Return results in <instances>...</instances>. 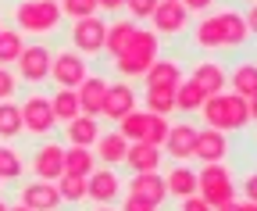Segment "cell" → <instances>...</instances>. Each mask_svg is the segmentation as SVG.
<instances>
[{"instance_id": "obj_1", "label": "cell", "mask_w": 257, "mask_h": 211, "mask_svg": "<svg viewBox=\"0 0 257 211\" xmlns=\"http://www.w3.org/2000/svg\"><path fill=\"white\" fill-rule=\"evenodd\" d=\"M200 115H204V126L207 129H218V133H239L246 122H250V111H246V100L243 97H236V93H214V97H207L204 100V108H200Z\"/></svg>"}, {"instance_id": "obj_2", "label": "cell", "mask_w": 257, "mask_h": 211, "mask_svg": "<svg viewBox=\"0 0 257 211\" xmlns=\"http://www.w3.org/2000/svg\"><path fill=\"white\" fill-rule=\"evenodd\" d=\"M157 47H161V40H157L154 29H136V36H133V43L125 47V54L114 57V72L125 82L136 79V75H147V68L157 61Z\"/></svg>"}, {"instance_id": "obj_3", "label": "cell", "mask_w": 257, "mask_h": 211, "mask_svg": "<svg viewBox=\"0 0 257 211\" xmlns=\"http://www.w3.org/2000/svg\"><path fill=\"white\" fill-rule=\"evenodd\" d=\"M61 8L57 0H22L15 8V22H18V33H32V36H47L61 29Z\"/></svg>"}, {"instance_id": "obj_4", "label": "cell", "mask_w": 257, "mask_h": 211, "mask_svg": "<svg viewBox=\"0 0 257 211\" xmlns=\"http://www.w3.org/2000/svg\"><path fill=\"white\" fill-rule=\"evenodd\" d=\"M197 193L211 204V207H221L236 200V183H232V172L225 168V161H214V165H204L197 172Z\"/></svg>"}, {"instance_id": "obj_5", "label": "cell", "mask_w": 257, "mask_h": 211, "mask_svg": "<svg viewBox=\"0 0 257 211\" xmlns=\"http://www.w3.org/2000/svg\"><path fill=\"white\" fill-rule=\"evenodd\" d=\"M18 108H22V133H29V136H47L57 126L47 93H29Z\"/></svg>"}, {"instance_id": "obj_6", "label": "cell", "mask_w": 257, "mask_h": 211, "mask_svg": "<svg viewBox=\"0 0 257 211\" xmlns=\"http://www.w3.org/2000/svg\"><path fill=\"white\" fill-rule=\"evenodd\" d=\"M50 47L47 43H25L22 57H18V79L29 82V86H40L43 79H50Z\"/></svg>"}, {"instance_id": "obj_7", "label": "cell", "mask_w": 257, "mask_h": 211, "mask_svg": "<svg viewBox=\"0 0 257 211\" xmlns=\"http://www.w3.org/2000/svg\"><path fill=\"white\" fill-rule=\"evenodd\" d=\"M86 61H82V54L79 50H57L50 57V79L61 86V89H79L82 79H86Z\"/></svg>"}, {"instance_id": "obj_8", "label": "cell", "mask_w": 257, "mask_h": 211, "mask_svg": "<svg viewBox=\"0 0 257 211\" xmlns=\"http://www.w3.org/2000/svg\"><path fill=\"white\" fill-rule=\"evenodd\" d=\"M104 36H107V22L96 15L72 22V33H68L72 50H79V54H104Z\"/></svg>"}, {"instance_id": "obj_9", "label": "cell", "mask_w": 257, "mask_h": 211, "mask_svg": "<svg viewBox=\"0 0 257 211\" xmlns=\"http://www.w3.org/2000/svg\"><path fill=\"white\" fill-rule=\"evenodd\" d=\"M32 175L43 179V183H57V179L64 175V147L47 140L40 143L36 150H32Z\"/></svg>"}, {"instance_id": "obj_10", "label": "cell", "mask_w": 257, "mask_h": 211, "mask_svg": "<svg viewBox=\"0 0 257 211\" xmlns=\"http://www.w3.org/2000/svg\"><path fill=\"white\" fill-rule=\"evenodd\" d=\"M86 193L96 207H111L121 193V179L114 175V168H93L86 175Z\"/></svg>"}, {"instance_id": "obj_11", "label": "cell", "mask_w": 257, "mask_h": 211, "mask_svg": "<svg viewBox=\"0 0 257 211\" xmlns=\"http://www.w3.org/2000/svg\"><path fill=\"white\" fill-rule=\"evenodd\" d=\"M128 111H136V89L128 86L125 79L107 82V97H104V115L100 118H107V122H121Z\"/></svg>"}, {"instance_id": "obj_12", "label": "cell", "mask_w": 257, "mask_h": 211, "mask_svg": "<svg viewBox=\"0 0 257 211\" xmlns=\"http://www.w3.org/2000/svg\"><path fill=\"white\" fill-rule=\"evenodd\" d=\"M18 200H22L29 211H57V207H61L57 183H43V179H36V183H25V186L18 190Z\"/></svg>"}, {"instance_id": "obj_13", "label": "cell", "mask_w": 257, "mask_h": 211, "mask_svg": "<svg viewBox=\"0 0 257 211\" xmlns=\"http://www.w3.org/2000/svg\"><path fill=\"white\" fill-rule=\"evenodd\" d=\"M150 22H154L157 36H179L189 25V11L182 4H165V0H161V4L154 8V15H150Z\"/></svg>"}, {"instance_id": "obj_14", "label": "cell", "mask_w": 257, "mask_h": 211, "mask_svg": "<svg viewBox=\"0 0 257 211\" xmlns=\"http://www.w3.org/2000/svg\"><path fill=\"white\" fill-rule=\"evenodd\" d=\"M193 158H197V161H204V165L225 161V158H229V136H225V133H218V129H197Z\"/></svg>"}, {"instance_id": "obj_15", "label": "cell", "mask_w": 257, "mask_h": 211, "mask_svg": "<svg viewBox=\"0 0 257 211\" xmlns=\"http://www.w3.org/2000/svg\"><path fill=\"white\" fill-rule=\"evenodd\" d=\"M193 143H197V129L193 122H172L168 126V140H165V154L179 165H186L193 158Z\"/></svg>"}, {"instance_id": "obj_16", "label": "cell", "mask_w": 257, "mask_h": 211, "mask_svg": "<svg viewBox=\"0 0 257 211\" xmlns=\"http://www.w3.org/2000/svg\"><path fill=\"white\" fill-rule=\"evenodd\" d=\"M128 193L140 197V200H147V204H154V207H161V204H165V197H168L165 175H161V172H143V175H133V179H128Z\"/></svg>"}, {"instance_id": "obj_17", "label": "cell", "mask_w": 257, "mask_h": 211, "mask_svg": "<svg viewBox=\"0 0 257 211\" xmlns=\"http://www.w3.org/2000/svg\"><path fill=\"white\" fill-rule=\"evenodd\" d=\"M75 93H79L82 115H89V118H100L104 115V97H107V79L104 75H86Z\"/></svg>"}, {"instance_id": "obj_18", "label": "cell", "mask_w": 257, "mask_h": 211, "mask_svg": "<svg viewBox=\"0 0 257 211\" xmlns=\"http://www.w3.org/2000/svg\"><path fill=\"white\" fill-rule=\"evenodd\" d=\"M161 147H150V143H128V154H125V165L133 175H143V172H161Z\"/></svg>"}, {"instance_id": "obj_19", "label": "cell", "mask_w": 257, "mask_h": 211, "mask_svg": "<svg viewBox=\"0 0 257 211\" xmlns=\"http://www.w3.org/2000/svg\"><path fill=\"white\" fill-rule=\"evenodd\" d=\"M218 15V29H221V47H243L246 43V22H243V11L236 8H221L214 11Z\"/></svg>"}, {"instance_id": "obj_20", "label": "cell", "mask_w": 257, "mask_h": 211, "mask_svg": "<svg viewBox=\"0 0 257 211\" xmlns=\"http://www.w3.org/2000/svg\"><path fill=\"white\" fill-rule=\"evenodd\" d=\"M189 79L197 82L207 97L225 93V86H229V72H225L218 61H200V65H193V75H189Z\"/></svg>"}, {"instance_id": "obj_21", "label": "cell", "mask_w": 257, "mask_h": 211, "mask_svg": "<svg viewBox=\"0 0 257 211\" xmlns=\"http://www.w3.org/2000/svg\"><path fill=\"white\" fill-rule=\"evenodd\" d=\"M143 82H147V89H175L182 82V68H179V61H172V57H165V61L157 57V61L147 68Z\"/></svg>"}, {"instance_id": "obj_22", "label": "cell", "mask_w": 257, "mask_h": 211, "mask_svg": "<svg viewBox=\"0 0 257 211\" xmlns=\"http://www.w3.org/2000/svg\"><path fill=\"white\" fill-rule=\"evenodd\" d=\"M96 150L93 154L104 161V168H114V165H125V154H128V140L114 129V133H100V140L93 143Z\"/></svg>"}, {"instance_id": "obj_23", "label": "cell", "mask_w": 257, "mask_h": 211, "mask_svg": "<svg viewBox=\"0 0 257 211\" xmlns=\"http://www.w3.org/2000/svg\"><path fill=\"white\" fill-rule=\"evenodd\" d=\"M133 36H136V22H133V18L111 22V25H107V36H104V54H107V57H121L125 47L133 43Z\"/></svg>"}, {"instance_id": "obj_24", "label": "cell", "mask_w": 257, "mask_h": 211, "mask_svg": "<svg viewBox=\"0 0 257 211\" xmlns=\"http://www.w3.org/2000/svg\"><path fill=\"white\" fill-rule=\"evenodd\" d=\"M100 122L96 118H89V115H79V118H72L68 126H64V136H68V143L72 147H93L96 140H100Z\"/></svg>"}, {"instance_id": "obj_25", "label": "cell", "mask_w": 257, "mask_h": 211, "mask_svg": "<svg viewBox=\"0 0 257 211\" xmlns=\"http://www.w3.org/2000/svg\"><path fill=\"white\" fill-rule=\"evenodd\" d=\"M165 186H168V193L172 197H193L197 193V172H193L189 165H172L168 168V175H165Z\"/></svg>"}, {"instance_id": "obj_26", "label": "cell", "mask_w": 257, "mask_h": 211, "mask_svg": "<svg viewBox=\"0 0 257 211\" xmlns=\"http://www.w3.org/2000/svg\"><path fill=\"white\" fill-rule=\"evenodd\" d=\"M229 86H232V93L250 100L257 93V61H239L232 72H229Z\"/></svg>"}, {"instance_id": "obj_27", "label": "cell", "mask_w": 257, "mask_h": 211, "mask_svg": "<svg viewBox=\"0 0 257 211\" xmlns=\"http://www.w3.org/2000/svg\"><path fill=\"white\" fill-rule=\"evenodd\" d=\"M50 111H54L57 122L68 126L72 118L82 115V108H79V93H75V89H61V86H57L54 93H50Z\"/></svg>"}, {"instance_id": "obj_28", "label": "cell", "mask_w": 257, "mask_h": 211, "mask_svg": "<svg viewBox=\"0 0 257 211\" xmlns=\"http://www.w3.org/2000/svg\"><path fill=\"white\" fill-rule=\"evenodd\" d=\"M96 168L93 147H64V175H89Z\"/></svg>"}, {"instance_id": "obj_29", "label": "cell", "mask_w": 257, "mask_h": 211, "mask_svg": "<svg viewBox=\"0 0 257 211\" xmlns=\"http://www.w3.org/2000/svg\"><path fill=\"white\" fill-rule=\"evenodd\" d=\"M204 100H207V93L193 82V79H182L179 86H175V111H182V115H193V111H200L204 108Z\"/></svg>"}, {"instance_id": "obj_30", "label": "cell", "mask_w": 257, "mask_h": 211, "mask_svg": "<svg viewBox=\"0 0 257 211\" xmlns=\"http://www.w3.org/2000/svg\"><path fill=\"white\" fill-rule=\"evenodd\" d=\"M193 43L200 50H221V29H218V15H200L197 29H193Z\"/></svg>"}, {"instance_id": "obj_31", "label": "cell", "mask_w": 257, "mask_h": 211, "mask_svg": "<svg viewBox=\"0 0 257 211\" xmlns=\"http://www.w3.org/2000/svg\"><path fill=\"white\" fill-rule=\"evenodd\" d=\"M147 122H150V111H128L121 122H118V133L128 140V143H143L147 140Z\"/></svg>"}, {"instance_id": "obj_32", "label": "cell", "mask_w": 257, "mask_h": 211, "mask_svg": "<svg viewBox=\"0 0 257 211\" xmlns=\"http://www.w3.org/2000/svg\"><path fill=\"white\" fill-rule=\"evenodd\" d=\"M22 136V108L15 100H0V140Z\"/></svg>"}, {"instance_id": "obj_33", "label": "cell", "mask_w": 257, "mask_h": 211, "mask_svg": "<svg viewBox=\"0 0 257 211\" xmlns=\"http://www.w3.org/2000/svg\"><path fill=\"white\" fill-rule=\"evenodd\" d=\"M22 50H25V40H22V33L18 29H0V65H15L18 57H22Z\"/></svg>"}, {"instance_id": "obj_34", "label": "cell", "mask_w": 257, "mask_h": 211, "mask_svg": "<svg viewBox=\"0 0 257 211\" xmlns=\"http://www.w3.org/2000/svg\"><path fill=\"white\" fill-rule=\"evenodd\" d=\"M57 193H61V204H82V200H89L82 175H61L57 179Z\"/></svg>"}, {"instance_id": "obj_35", "label": "cell", "mask_w": 257, "mask_h": 211, "mask_svg": "<svg viewBox=\"0 0 257 211\" xmlns=\"http://www.w3.org/2000/svg\"><path fill=\"white\" fill-rule=\"evenodd\" d=\"M143 104L150 115H161V118H168L175 111V89H147L143 93Z\"/></svg>"}, {"instance_id": "obj_36", "label": "cell", "mask_w": 257, "mask_h": 211, "mask_svg": "<svg viewBox=\"0 0 257 211\" xmlns=\"http://www.w3.org/2000/svg\"><path fill=\"white\" fill-rule=\"evenodd\" d=\"M22 172H25V161H22V150H15V147H0V183H11V179H22Z\"/></svg>"}, {"instance_id": "obj_37", "label": "cell", "mask_w": 257, "mask_h": 211, "mask_svg": "<svg viewBox=\"0 0 257 211\" xmlns=\"http://www.w3.org/2000/svg\"><path fill=\"white\" fill-rule=\"evenodd\" d=\"M61 15L64 18H72V22H79V18H93L96 11H100V8H96V0H61Z\"/></svg>"}, {"instance_id": "obj_38", "label": "cell", "mask_w": 257, "mask_h": 211, "mask_svg": "<svg viewBox=\"0 0 257 211\" xmlns=\"http://www.w3.org/2000/svg\"><path fill=\"white\" fill-rule=\"evenodd\" d=\"M168 118H161V115H150V122H147V140L143 143H150V147H165V140H168Z\"/></svg>"}, {"instance_id": "obj_39", "label": "cell", "mask_w": 257, "mask_h": 211, "mask_svg": "<svg viewBox=\"0 0 257 211\" xmlns=\"http://www.w3.org/2000/svg\"><path fill=\"white\" fill-rule=\"evenodd\" d=\"M157 4H161V0H125V11H128L133 22H140V18H150Z\"/></svg>"}, {"instance_id": "obj_40", "label": "cell", "mask_w": 257, "mask_h": 211, "mask_svg": "<svg viewBox=\"0 0 257 211\" xmlns=\"http://www.w3.org/2000/svg\"><path fill=\"white\" fill-rule=\"evenodd\" d=\"M15 93H18V75L0 65V100H11Z\"/></svg>"}, {"instance_id": "obj_41", "label": "cell", "mask_w": 257, "mask_h": 211, "mask_svg": "<svg viewBox=\"0 0 257 211\" xmlns=\"http://www.w3.org/2000/svg\"><path fill=\"white\" fill-rule=\"evenodd\" d=\"M179 211H214L200 193H193V197H182V204H179Z\"/></svg>"}, {"instance_id": "obj_42", "label": "cell", "mask_w": 257, "mask_h": 211, "mask_svg": "<svg viewBox=\"0 0 257 211\" xmlns=\"http://www.w3.org/2000/svg\"><path fill=\"white\" fill-rule=\"evenodd\" d=\"M179 4L189 11V15H207L214 8V0H179Z\"/></svg>"}, {"instance_id": "obj_43", "label": "cell", "mask_w": 257, "mask_h": 211, "mask_svg": "<svg viewBox=\"0 0 257 211\" xmlns=\"http://www.w3.org/2000/svg\"><path fill=\"white\" fill-rule=\"evenodd\" d=\"M121 211H157L154 204H147V200H140V197H133L128 193L125 200H121Z\"/></svg>"}, {"instance_id": "obj_44", "label": "cell", "mask_w": 257, "mask_h": 211, "mask_svg": "<svg viewBox=\"0 0 257 211\" xmlns=\"http://www.w3.org/2000/svg\"><path fill=\"white\" fill-rule=\"evenodd\" d=\"M243 197H246L250 204H257V172H250V175L243 179Z\"/></svg>"}, {"instance_id": "obj_45", "label": "cell", "mask_w": 257, "mask_h": 211, "mask_svg": "<svg viewBox=\"0 0 257 211\" xmlns=\"http://www.w3.org/2000/svg\"><path fill=\"white\" fill-rule=\"evenodd\" d=\"M243 22H246V36H257V4H246Z\"/></svg>"}, {"instance_id": "obj_46", "label": "cell", "mask_w": 257, "mask_h": 211, "mask_svg": "<svg viewBox=\"0 0 257 211\" xmlns=\"http://www.w3.org/2000/svg\"><path fill=\"white\" fill-rule=\"evenodd\" d=\"M96 8L107 15H118V11H125V0H96Z\"/></svg>"}, {"instance_id": "obj_47", "label": "cell", "mask_w": 257, "mask_h": 211, "mask_svg": "<svg viewBox=\"0 0 257 211\" xmlns=\"http://www.w3.org/2000/svg\"><path fill=\"white\" fill-rule=\"evenodd\" d=\"M246 111H250V122H257V93L246 100Z\"/></svg>"}, {"instance_id": "obj_48", "label": "cell", "mask_w": 257, "mask_h": 211, "mask_svg": "<svg viewBox=\"0 0 257 211\" xmlns=\"http://www.w3.org/2000/svg\"><path fill=\"white\" fill-rule=\"evenodd\" d=\"M214 211H239V204H236V200H229V204H221V207H214Z\"/></svg>"}, {"instance_id": "obj_49", "label": "cell", "mask_w": 257, "mask_h": 211, "mask_svg": "<svg viewBox=\"0 0 257 211\" xmlns=\"http://www.w3.org/2000/svg\"><path fill=\"white\" fill-rule=\"evenodd\" d=\"M239 211H257V204H250V200H243V204H239Z\"/></svg>"}, {"instance_id": "obj_50", "label": "cell", "mask_w": 257, "mask_h": 211, "mask_svg": "<svg viewBox=\"0 0 257 211\" xmlns=\"http://www.w3.org/2000/svg\"><path fill=\"white\" fill-rule=\"evenodd\" d=\"M8 211H29V207H25V204H18V207H8Z\"/></svg>"}, {"instance_id": "obj_51", "label": "cell", "mask_w": 257, "mask_h": 211, "mask_svg": "<svg viewBox=\"0 0 257 211\" xmlns=\"http://www.w3.org/2000/svg\"><path fill=\"white\" fill-rule=\"evenodd\" d=\"M0 211H8V204H4V200H0Z\"/></svg>"}, {"instance_id": "obj_52", "label": "cell", "mask_w": 257, "mask_h": 211, "mask_svg": "<svg viewBox=\"0 0 257 211\" xmlns=\"http://www.w3.org/2000/svg\"><path fill=\"white\" fill-rule=\"evenodd\" d=\"M165 4H179V0H165Z\"/></svg>"}, {"instance_id": "obj_53", "label": "cell", "mask_w": 257, "mask_h": 211, "mask_svg": "<svg viewBox=\"0 0 257 211\" xmlns=\"http://www.w3.org/2000/svg\"><path fill=\"white\" fill-rule=\"evenodd\" d=\"M243 4H257V0H243Z\"/></svg>"}, {"instance_id": "obj_54", "label": "cell", "mask_w": 257, "mask_h": 211, "mask_svg": "<svg viewBox=\"0 0 257 211\" xmlns=\"http://www.w3.org/2000/svg\"><path fill=\"white\" fill-rule=\"evenodd\" d=\"M96 211H111V207H96Z\"/></svg>"}, {"instance_id": "obj_55", "label": "cell", "mask_w": 257, "mask_h": 211, "mask_svg": "<svg viewBox=\"0 0 257 211\" xmlns=\"http://www.w3.org/2000/svg\"><path fill=\"white\" fill-rule=\"evenodd\" d=\"M0 29H4V25H0Z\"/></svg>"}]
</instances>
